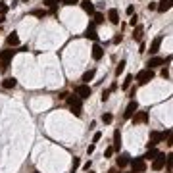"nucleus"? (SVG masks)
<instances>
[{
	"mask_svg": "<svg viewBox=\"0 0 173 173\" xmlns=\"http://www.w3.org/2000/svg\"><path fill=\"white\" fill-rule=\"evenodd\" d=\"M67 106H69V110L73 112V115H77V117H81V115H83V106H81V98L77 96V94H71V96L67 98Z\"/></svg>",
	"mask_w": 173,
	"mask_h": 173,
	"instance_id": "f257e3e1",
	"label": "nucleus"
},
{
	"mask_svg": "<svg viewBox=\"0 0 173 173\" xmlns=\"http://www.w3.org/2000/svg\"><path fill=\"white\" fill-rule=\"evenodd\" d=\"M152 79H154V71L148 69V67L137 73V83H139V85H146V83H150Z\"/></svg>",
	"mask_w": 173,
	"mask_h": 173,
	"instance_id": "f03ea898",
	"label": "nucleus"
},
{
	"mask_svg": "<svg viewBox=\"0 0 173 173\" xmlns=\"http://www.w3.org/2000/svg\"><path fill=\"white\" fill-rule=\"evenodd\" d=\"M75 94L81 98V100H87V98H91L92 91H91V87H88V85H79L75 88Z\"/></svg>",
	"mask_w": 173,
	"mask_h": 173,
	"instance_id": "7ed1b4c3",
	"label": "nucleus"
},
{
	"mask_svg": "<svg viewBox=\"0 0 173 173\" xmlns=\"http://www.w3.org/2000/svg\"><path fill=\"white\" fill-rule=\"evenodd\" d=\"M129 164H131V167H133V173H143L146 169V164H144L143 158H135V160H131Z\"/></svg>",
	"mask_w": 173,
	"mask_h": 173,
	"instance_id": "20e7f679",
	"label": "nucleus"
},
{
	"mask_svg": "<svg viewBox=\"0 0 173 173\" xmlns=\"http://www.w3.org/2000/svg\"><path fill=\"white\" fill-rule=\"evenodd\" d=\"M137 110H139L137 100H131V102H129V106L125 108V112H123V117H125V119H131L135 114H137Z\"/></svg>",
	"mask_w": 173,
	"mask_h": 173,
	"instance_id": "39448f33",
	"label": "nucleus"
},
{
	"mask_svg": "<svg viewBox=\"0 0 173 173\" xmlns=\"http://www.w3.org/2000/svg\"><path fill=\"white\" fill-rule=\"evenodd\" d=\"M15 52H18V50H2V52H0V62H2V67H8L10 60L14 58Z\"/></svg>",
	"mask_w": 173,
	"mask_h": 173,
	"instance_id": "423d86ee",
	"label": "nucleus"
},
{
	"mask_svg": "<svg viewBox=\"0 0 173 173\" xmlns=\"http://www.w3.org/2000/svg\"><path fill=\"white\" fill-rule=\"evenodd\" d=\"M164 165H165V154H162V152H160V154H158V156L154 158V164H152V169L160 171V169H162Z\"/></svg>",
	"mask_w": 173,
	"mask_h": 173,
	"instance_id": "0eeeda50",
	"label": "nucleus"
},
{
	"mask_svg": "<svg viewBox=\"0 0 173 173\" xmlns=\"http://www.w3.org/2000/svg\"><path fill=\"white\" fill-rule=\"evenodd\" d=\"M162 40H164V37L158 35V37H156V39L150 43V54H154V56L158 54V50H160V46H162Z\"/></svg>",
	"mask_w": 173,
	"mask_h": 173,
	"instance_id": "6e6552de",
	"label": "nucleus"
},
{
	"mask_svg": "<svg viewBox=\"0 0 173 173\" xmlns=\"http://www.w3.org/2000/svg\"><path fill=\"white\" fill-rule=\"evenodd\" d=\"M81 8L85 10L88 15H94V12H96V6H94L91 0H83V2H81Z\"/></svg>",
	"mask_w": 173,
	"mask_h": 173,
	"instance_id": "1a4fd4ad",
	"label": "nucleus"
},
{
	"mask_svg": "<svg viewBox=\"0 0 173 173\" xmlns=\"http://www.w3.org/2000/svg\"><path fill=\"white\" fill-rule=\"evenodd\" d=\"M114 152H119V148H121V133H119V129L114 131Z\"/></svg>",
	"mask_w": 173,
	"mask_h": 173,
	"instance_id": "9d476101",
	"label": "nucleus"
},
{
	"mask_svg": "<svg viewBox=\"0 0 173 173\" xmlns=\"http://www.w3.org/2000/svg\"><path fill=\"white\" fill-rule=\"evenodd\" d=\"M131 119H133L135 125H137V123H146V119H148V114H146V112H137Z\"/></svg>",
	"mask_w": 173,
	"mask_h": 173,
	"instance_id": "9b49d317",
	"label": "nucleus"
},
{
	"mask_svg": "<svg viewBox=\"0 0 173 173\" xmlns=\"http://www.w3.org/2000/svg\"><path fill=\"white\" fill-rule=\"evenodd\" d=\"M94 27H96L94 23L88 25V29L85 31V37H87V39H91V40H98V33H96V29H94Z\"/></svg>",
	"mask_w": 173,
	"mask_h": 173,
	"instance_id": "f8f14e48",
	"label": "nucleus"
},
{
	"mask_svg": "<svg viewBox=\"0 0 173 173\" xmlns=\"http://www.w3.org/2000/svg\"><path fill=\"white\" fill-rule=\"evenodd\" d=\"M94 75H96V69H88V71H85L83 73V77H81V81H83V85H88V81H92L94 79Z\"/></svg>",
	"mask_w": 173,
	"mask_h": 173,
	"instance_id": "ddd939ff",
	"label": "nucleus"
},
{
	"mask_svg": "<svg viewBox=\"0 0 173 173\" xmlns=\"http://www.w3.org/2000/svg\"><path fill=\"white\" fill-rule=\"evenodd\" d=\"M108 19H110V23H114V25L119 23V14H117V10H115V8L108 10Z\"/></svg>",
	"mask_w": 173,
	"mask_h": 173,
	"instance_id": "4468645a",
	"label": "nucleus"
},
{
	"mask_svg": "<svg viewBox=\"0 0 173 173\" xmlns=\"http://www.w3.org/2000/svg\"><path fill=\"white\" fill-rule=\"evenodd\" d=\"M164 64V58H160V56H154V58H150L148 60V69H154V67H158V66H162Z\"/></svg>",
	"mask_w": 173,
	"mask_h": 173,
	"instance_id": "2eb2a0df",
	"label": "nucleus"
},
{
	"mask_svg": "<svg viewBox=\"0 0 173 173\" xmlns=\"http://www.w3.org/2000/svg\"><path fill=\"white\" fill-rule=\"evenodd\" d=\"M169 8H171V0H160V4H156V10H158L160 14L167 12Z\"/></svg>",
	"mask_w": 173,
	"mask_h": 173,
	"instance_id": "dca6fc26",
	"label": "nucleus"
},
{
	"mask_svg": "<svg viewBox=\"0 0 173 173\" xmlns=\"http://www.w3.org/2000/svg\"><path fill=\"white\" fill-rule=\"evenodd\" d=\"M129 162H131L129 154H119L117 160H115V164H117V167H125V165H129Z\"/></svg>",
	"mask_w": 173,
	"mask_h": 173,
	"instance_id": "f3484780",
	"label": "nucleus"
},
{
	"mask_svg": "<svg viewBox=\"0 0 173 173\" xmlns=\"http://www.w3.org/2000/svg\"><path fill=\"white\" fill-rule=\"evenodd\" d=\"M102 56H104V50H102V46L100 44H94L92 46V60H102Z\"/></svg>",
	"mask_w": 173,
	"mask_h": 173,
	"instance_id": "a211bd4d",
	"label": "nucleus"
},
{
	"mask_svg": "<svg viewBox=\"0 0 173 173\" xmlns=\"http://www.w3.org/2000/svg\"><path fill=\"white\" fill-rule=\"evenodd\" d=\"M6 43H8L10 46H18V44H19V37H18V33H15V31L6 37Z\"/></svg>",
	"mask_w": 173,
	"mask_h": 173,
	"instance_id": "6ab92c4d",
	"label": "nucleus"
},
{
	"mask_svg": "<svg viewBox=\"0 0 173 173\" xmlns=\"http://www.w3.org/2000/svg\"><path fill=\"white\" fill-rule=\"evenodd\" d=\"M158 154H160V152L156 150V148H148V152H146L144 156H140V158H143V160H154Z\"/></svg>",
	"mask_w": 173,
	"mask_h": 173,
	"instance_id": "aec40b11",
	"label": "nucleus"
},
{
	"mask_svg": "<svg viewBox=\"0 0 173 173\" xmlns=\"http://www.w3.org/2000/svg\"><path fill=\"white\" fill-rule=\"evenodd\" d=\"M15 85H18V81H15L14 77H8V79L2 81V87H4V88H14Z\"/></svg>",
	"mask_w": 173,
	"mask_h": 173,
	"instance_id": "412c9836",
	"label": "nucleus"
},
{
	"mask_svg": "<svg viewBox=\"0 0 173 173\" xmlns=\"http://www.w3.org/2000/svg\"><path fill=\"white\" fill-rule=\"evenodd\" d=\"M125 66H127V62H125V60H121V62H119V66L115 67V75H121V73L125 71Z\"/></svg>",
	"mask_w": 173,
	"mask_h": 173,
	"instance_id": "4be33fe9",
	"label": "nucleus"
},
{
	"mask_svg": "<svg viewBox=\"0 0 173 173\" xmlns=\"http://www.w3.org/2000/svg\"><path fill=\"white\" fill-rule=\"evenodd\" d=\"M94 25H100V23H104V15L100 14V12H94V21H92Z\"/></svg>",
	"mask_w": 173,
	"mask_h": 173,
	"instance_id": "5701e85b",
	"label": "nucleus"
},
{
	"mask_svg": "<svg viewBox=\"0 0 173 173\" xmlns=\"http://www.w3.org/2000/svg\"><path fill=\"white\" fill-rule=\"evenodd\" d=\"M60 2H62V0H44L43 4H44V6H48V8H56Z\"/></svg>",
	"mask_w": 173,
	"mask_h": 173,
	"instance_id": "b1692460",
	"label": "nucleus"
},
{
	"mask_svg": "<svg viewBox=\"0 0 173 173\" xmlns=\"http://www.w3.org/2000/svg\"><path fill=\"white\" fill-rule=\"evenodd\" d=\"M112 121H114V115H112V114H104V115H102V123L110 125Z\"/></svg>",
	"mask_w": 173,
	"mask_h": 173,
	"instance_id": "393cba45",
	"label": "nucleus"
},
{
	"mask_svg": "<svg viewBox=\"0 0 173 173\" xmlns=\"http://www.w3.org/2000/svg\"><path fill=\"white\" fill-rule=\"evenodd\" d=\"M133 39H135V40H140V39H143V27H137V29H135Z\"/></svg>",
	"mask_w": 173,
	"mask_h": 173,
	"instance_id": "a878e982",
	"label": "nucleus"
},
{
	"mask_svg": "<svg viewBox=\"0 0 173 173\" xmlns=\"http://www.w3.org/2000/svg\"><path fill=\"white\" fill-rule=\"evenodd\" d=\"M10 10V4H6V2H0V15H4Z\"/></svg>",
	"mask_w": 173,
	"mask_h": 173,
	"instance_id": "bb28decb",
	"label": "nucleus"
},
{
	"mask_svg": "<svg viewBox=\"0 0 173 173\" xmlns=\"http://www.w3.org/2000/svg\"><path fill=\"white\" fill-rule=\"evenodd\" d=\"M31 14H33L35 18H40V19H43L44 15H46V12H44V10H33V12H31Z\"/></svg>",
	"mask_w": 173,
	"mask_h": 173,
	"instance_id": "cd10ccee",
	"label": "nucleus"
},
{
	"mask_svg": "<svg viewBox=\"0 0 173 173\" xmlns=\"http://www.w3.org/2000/svg\"><path fill=\"white\" fill-rule=\"evenodd\" d=\"M131 81H133V75H127V77H125V81H123V88H129V87H131Z\"/></svg>",
	"mask_w": 173,
	"mask_h": 173,
	"instance_id": "c85d7f7f",
	"label": "nucleus"
},
{
	"mask_svg": "<svg viewBox=\"0 0 173 173\" xmlns=\"http://www.w3.org/2000/svg\"><path fill=\"white\" fill-rule=\"evenodd\" d=\"M62 4L64 6H75V4H79V0H62Z\"/></svg>",
	"mask_w": 173,
	"mask_h": 173,
	"instance_id": "c756f323",
	"label": "nucleus"
},
{
	"mask_svg": "<svg viewBox=\"0 0 173 173\" xmlns=\"http://www.w3.org/2000/svg\"><path fill=\"white\" fill-rule=\"evenodd\" d=\"M77 167H79V158H73V165H71V173L77 171Z\"/></svg>",
	"mask_w": 173,
	"mask_h": 173,
	"instance_id": "7c9ffc66",
	"label": "nucleus"
},
{
	"mask_svg": "<svg viewBox=\"0 0 173 173\" xmlns=\"http://www.w3.org/2000/svg\"><path fill=\"white\" fill-rule=\"evenodd\" d=\"M108 98H110V91L106 88V91H102V102H106Z\"/></svg>",
	"mask_w": 173,
	"mask_h": 173,
	"instance_id": "2f4dec72",
	"label": "nucleus"
},
{
	"mask_svg": "<svg viewBox=\"0 0 173 173\" xmlns=\"http://www.w3.org/2000/svg\"><path fill=\"white\" fill-rule=\"evenodd\" d=\"M100 139H102V133H94V137H92V143H98Z\"/></svg>",
	"mask_w": 173,
	"mask_h": 173,
	"instance_id": "473e14b6",
	"label": "nucleus"
},
{
	"mask_svg": "<svg viewBox=\"0 0 173 173\" xmlns=\"http://www.w3.org/2000/svg\"><path fill=\"white\" fill-rule=\"evenodd\" d=\"M112 154H114V148H108L106 152H104V158H110Z\"/></svg>",
	"mask_w": 173,
	"mask_h": 173,
	"instance_id": "72a5a7b5",
	"label": "nucleus"
},
{
	"mask_svg": "<svg viewBox=\"0 0 173 173\" xmlns=\"http://www.w3.org/2000/svg\"><path fill=\"white\" fill-rule=\"evenodd\" d=\"M131 25H133V27H135V25H137L139 23V18H137V15H135V18H131V21H129Z\"/></svg>",
	"mask_w": 173,
	"mask_h": 173,
	"instance_id": "f704fd0d",
	"label": "nucleus"
},
{
	"mask_svg": "<svg viewBox=\"0 0 173 173\" xmlns=\"http://www.w3.org/2000/svg\"><path fill=\"white\" fill-rule=\"evenodd\" d=\"M162 77H164V79H169V71H167V69H162Z\"/></svg>",
	"mask_w": 173,
	"mask_h": 173,
	"instance_id": "c9c22d12",
	"label": "nucleus"
},
{
	"mask_svg": "<svg viewBox=\"0 0 173 173\" xmlns=\"http://www.w3.org/2000/svg\"><path fill=\"white\" fill-rule=\"evenodd\" d=\"M135 94H137V87H135V88H131V92H129V96L133 98V100H135Z\"/></svg>",
	"mask_w": 173,
	"mask_h": 173,
	"instance_id": "e433bc0d",
	"label": "nucleus"
},
{
	"mask_svg": "<svg viewBox=\"0 0 173 173\" xmlns=\"http://www.w3.org/2000/svg\"><path fill=\"white\" fill-rule=\"evenodd\" d=\"M91 165H92V164H91V160H88V162H87V164H85V165H83V169H85V171H88V169H91Z\"/></svg>",
	"mask_w": 173,
	"mask_h": 173,
	"instance_id": "4c0bfd02",
	"label": "nucleus"
},
{
	"mask_svg": "<svg viewBox=\"0 0 173 173\" xmlns=\"http://www.w3.org/2000/svg\"><path fill=\"white\" fill-rule=\"evenodd\" d=\"M114 43H115V44H119V43H121V35H117V37H115V39H114Z\"/></svg>",
	"mask_w": 173,
	"mask_h": 173,
	"instance_id": "58836bf2",
	"label": "nucleus"
},
{
	"mask_svg": "<svg viewBox=\"0 0 173 173\" xmlns=\"http://www.w3.org/2000/svg\"><path fill=\"white\" fill-rule=\"evenodd\" d=\"M148 10H156V2H150L148 4Z\"/></svg>",
	"mask_w": 173,
	"mask_h": 173,
	"instance_id": "ea45409f",
	"label": "nucleus"
},
{
	"mask_svg": "<svg viewBox=\"0 0 173 173\" xmlns=\"http://www.w3.org/2000/svg\"><path fill=\"white\" fill-rule=\"evenodd\" d=\"M133 12H135V8H133V6H127V14L131 15V14H133Z\"/></svg>",
	"mask_w": 173,
	"mask_h": 173,
	"instance_id": "a19ab883",
	"label": "nucleus"
},
{
	"mask_svg": "<svg viewBox=\"0 0 173 173\" xmlns=\"http://www.w3.org/2000/svg\"><path fill=\"white\" fill-rule=\"evenodd\" d=\"M88 173H94V171H91V169H88Z\"/></svg>",
	"mask_w": 173,
	"mask_h": 173,
	"instance_id": "79ce46f5",
	"label": "nucleus"
},
{
	"mask_svg": "<svg viewBox=\"0 0 173 173\" xmlns=\"http://www.w3.org/2000/svg\"><path fill=\"white\" fill-rule=\"evenodd\" d=\"M2 21H4V19H0V23H2Z\"/></svg>",
	"mask_w": 173,
	"mask_h": 173,
	"instance_id": "37998d69",
	"label": "nucleus"
},
{
	"mask_svg": "<svg viewBox=\"0 0 173 173\" xmlns=\"http://www.w3.org/2000/svg\"><path fill=\"white\" fill-rule=\"evenodd\" d=\"M21 2H27V0H21Z\"/></svg>",
	"mask_w": 173,
	"mask_h": 173,
	"instance_id": "c03bdc74",
	"label": "nucleus"
}]
</instances>
